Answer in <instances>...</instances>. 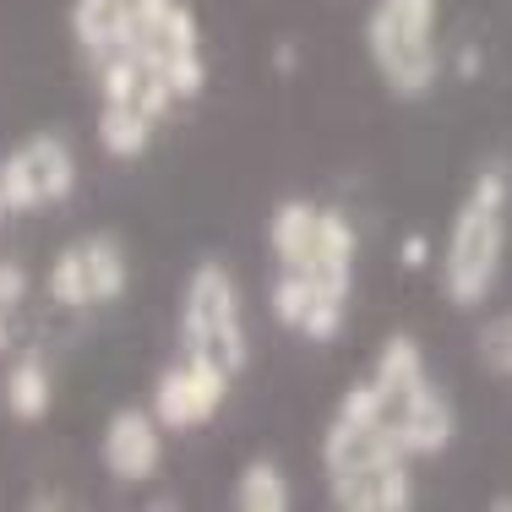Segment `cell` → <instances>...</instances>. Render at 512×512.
I'll list each match as a JSON object with an SVG mask.
<instances>
[{"label": "cell", "instance_id": "6da1fadb", "mask_svg": "<svg viewBox=\"0 0 512 512\" xmlns=\"http://www.w3.org/2000/svg\"><path fill=\"white\" fill-rule=\"evenodd\" d=\"M502 256H507V175L485 169L453 213V229H447V246H442L447 300L458 311H474L502 278Z\"/></svg>", "mask_w": 512, "mask_h": 512}, {"label": "cell", "instance_id": "7a4b0ae2", "mask_svg": "<svg viewBox=\"0 0 512 512\" xmlns=\"http://www.w3.org/2000/svg\"><path fill=\"white\" fill-rule=\"evenodd\" d=\"M436 0H376L365 17V55L393 99L431 93L442 50H436Z\"/></svg>", "mask_w": 512, "mask_h": 512}, {"label": "cell", "instance_id": "3957f363", "mask_svg": "<svg viewBox=\"0 0 512 512\" xmlns=\"http://www.w3.org/2000/svg\"><path fill=\"white\" fill-rule=\"evenodd\" d=\"M180 355L213 360L229 376L251 365V333H246V306H240V284L224 262H197L180 295Z\"/></svg>", "mask_w": 512, "mask_h": 512}, {"label": "cell", "instance_id": "277c9868", "mask_svg": "<svg viewBox=\"0 0 512 512\" xmlns=\"http://www.w3.org/2000/svg\"><path fill=\"white\" fill-rule=\"evenodd\" d=\"M77 191V153L66 137L39 131V137L17 142L0 158V197L11 213H33L44 202H66Z\"/></svg>", "mask_w": 512, "mask_h": 512}, {"label": "cell", "instance_id": "5b68a950", "mask_svg": "<svg viewBox=\"0 0 512 512\" xmlns=\"http://www.w3.org/2000/svg\"><path fill=\"white\" fill-rule=\"evenodd\" d=\"M229 387H235V376L224 371V365L213 360H191L180 355L175 365H164L153 382V414L164 431H197V425H207L218 409L229 404Z\"/></svg>", "mask_w": 512, "mask_h": 512}, {"label": "cell", "instance_id": "8992f818", "mask_svg": "<svg viewBox=\"0 0 512 512\" xmlns=\"http://www.w3.org/2000/svg\"><path fill=\"white\" fill-rule=\"evenodd\" d=\"M376 382H382V376H376ZM382 393H387V425H393V442L404 447V458H436L453 442L458 414L431 376H420V382H409V387L382 382Z\"/></svg>", "mask_w": 512, "mask_h": 512}, {"label": "cell", "instance_id": "52a82bcc", "mask_svg": "<svg viewBox=\"0 0 512 512\" xmlns=\"http://www.w3.org/2000/svg\"><path fill=\"white\" fill-rule=\"evenodd\" d=\"M164 6L169 0H77V6H71V39H77V50L88 66H99V60L131 50V39H137Z\"/></svg>", "mask_w": 512, "mask_h": 512}, {"label": "cell", "instance_id": "ba28073f", "mask_svg": "<svg viewBox=\"0 0 512 512\" xmlns=\"http://www.w3.org/2000/svg\"><path fill=\"white\" fill-rule=\"evenodd\" d=\"M99 458L109 480L120 485H148L164 469V425L153 409H115L99 436Z\"/></svg>", "mask_w": 512, "mask_h": 512}, {"label": "cell", "instance_id": "9c48e42d", "mask_svg": "<svg viewBox=\"0 0 512 512\" xmlns=\"http://www.w3.org/2000/svg\"><path fill=\"white\" fill-rule=\"evenodd\" d=\"M333 507H344V512L414 507L409 458H382V463H371V469H355V474H344V480H333Z\"/></svg>", "mask_w": 512, "mask_h": 512}, {"label": "cell", "instance_id": "30bf717a", "mask_svg": "<svg viewBox=\"0 0 512 512\" xmlns=\"http://www.w3.org/2000/svg\"><path fill=\"white\" fill-rule=\"evenodd\" d=\"M316 229H322V202L289 197L267 213V246H273L278 267H300L316 246Z\"/></svg>", "mask_w": 512, "mask_h": 512}, {"label": "cell", "instance_id": "8fae6325", "mask_svg": "<svg viewBox=\"0 0 512 512\" xmlns=\"http://www.w3.org/2000/svg\"><path fill=\"white\" fill-rule=\"evenodd\" d=\"M0 404H6V414H11V420H22V425H33V420H44V414H50L55 382H50V371H44L39 355H17V360L6 365Z\"/></svg>", "mask_w": 512, "mask_h": 512}, {"label": "cell", "instance_id": "7c38bea8", "mask_svg": "<svg viewBox=\"0 0 512 512\" xmlns=\"http://www.w3.org/2000/svg\"><path fill=\"white\" fill-rule=\"evenodd\" d=\"M153 131H158V120L142 115L137 104H109V99H99V148L109 158H120V164L142 158V153L153 148Z\"/></svg>", "mask_w": 512, "mask_h": 512}, {"label": "cell", "instance_id": "4fadbf2b", "mask_svg": "<svg viewBox=\"0 0 512 512\" xmlns=\"http://www.w3.org/2000/svg\"><path fill=\"white\" fill-rule=\"evenodd\" d=\"M229 507H235V512H289V507H295V491H289L284 469H278L273 458H251L246 469L235 474Z\"/></svg>", "mask_w": 512, "mask_h": 512}, {"label": "cell", "instance_id": "5bb4252c", "mask_svg": "<svg viewBox=\"0 0 512 512\" xmlns=\"http://www.w3.org/2000/svg\"><path fill=\"white\" fill-rule=\"evenodd\" d=\"M82 256H88V278H93V306H115L131 284V256L115 235H88L77 240Z\"/></svg>", "mask_w": 512, "mask_h": 512}, {"label": "cell", "instance_id": "9a60e30c", "mask_svg": "<svg viewBox=\"0 0 512 512\" xmlns=\"http://www.w3.org/2000/svg\"><path fill=\"white\" fill-rule=\"evenodd\" d=\"M50 300L66 311H88L93 306V278H88V256L82 246H66L50 262Z\"/></svg>", "mask_w": 512, "mask_h": 512}, {"label": "cell", "instance_id": "2e32d148", "mask_svg": "<svg viewBox=\"0 0 512 512\" xmlns=\"http://www.w3.org/2000/svg\"><path fill=\"white\" fill-rule=\"evenodd\" d=\"M480 355H485V365L512 376V316H502V322H491L480 333Z\"/></svg>", "mask_w": 512, "mask_h": 512}, {"label": "cell", "instance_id": "e0dca14e", "mask_svg": "<svg viewBox=\"0 0 512 512\" xmlns=\"http://www.w3.org/2000/svg\"><path fill=\"white\" fill-rule=\"evenodd\" d=\"M22 300H28V267L0 262V311H17Z\"/></svg>", "mask_w": 512, "mask_h": 512}, {"label": "cell", "instance_id": "ac0fdd59", "mask_svg": "<svg viewBox=\"0 0 512 512\" xmlns=\"http://www.w3.org/2000/svg\"><path fill=\"white\" fill-rule=\"evenodd\" d=\"M425 256H431V240H425V235H409V240H404V267H425Z\"/></svg>", "mask_w": 512, "mask_h": 512}, {"label": "cell", "instance_id": "d6986e66", "mask_svg": "<svg viewBox=\"0 0 512 512\" xmlns=\"http://www.w3.org/2000/svg\"><path fill=\"white\" fill-rule=\"evenodd\" d=\"M6 316H11V311H0V355H6V344H11V327H6Z\"/></svg>", "mask_w": 512, "mask_h": 512}, {"label": "cell", "instance_id": "ffe728a7", "mask_svg": "<svg viewBox=\"0 0 512 512\" xmlns=\"http://www.w3.org/2000/svg\"><path fill=\"white\" fill-rule=\"evenodd\" d=\"M6 213H11V207H6V197H0V224H6Z\"/></svg>", "mask_w": 512, "mask_h": 512}]
</instances>
